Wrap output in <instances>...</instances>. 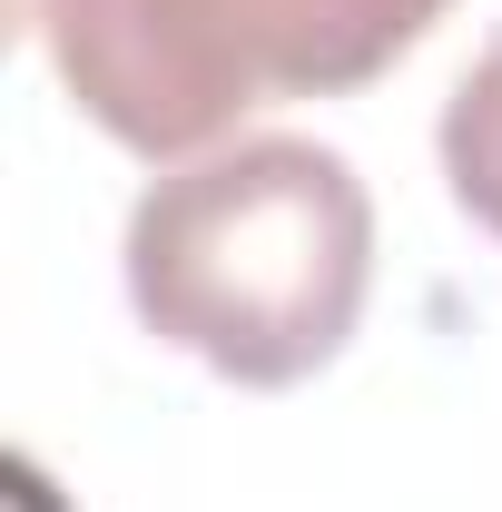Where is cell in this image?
Wrapping results in <instances>:
<instances>
[{
	"mask_svg": "<svg viewBox=\"0 0 502 512\" xmlns=\"http://www.w3.org/2000/svg\"><path fill=\"white\" fill-rule=\"evenodd\" d=\"M128 306L217 384H306L345 355L375 286V197L325 138H227L148 178L119 237Z\"/></svg>",
	"mask_w": 502,
	"mask_h": 512,
	"instance_id": "cell-1",
	"label": "cell"
},
{
	"mask_svg": "<svg viewBox=\"0 0 502 512\" xmlns=\"http://www.w3.org/2000/svg\"><path fill=\"white\" fill-rule=\"evenodd\" d=\"M453 0H30L69 109L148 168L227 148L266 99H345L434 40Z\"/></svg>",
	"mask_w": 502,
	"mask_h": 512,
	"instance_id": "cell-2",
	"label": "cell"
},
{
	"mask_svg": "<svg viewBox=\"0 0 502 512\" xmlns=\"http://www.w3.org/2000/svg\"><path fill=\"white\" fill-rule=\"evenodd\" d=\"M443 178H453V207L502 237V30L443 99Z\"/></svg>",
	"mask_w": 502,
	"mask_h": 512,
	"instance_id": "cell-3",
	"label": "cell"
}]
</instances>
